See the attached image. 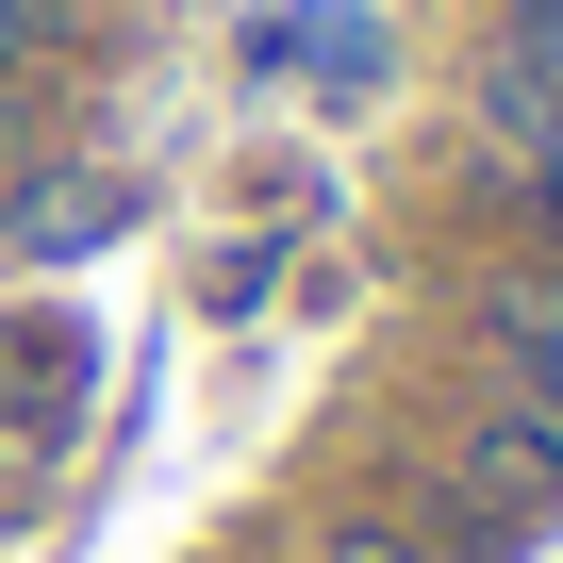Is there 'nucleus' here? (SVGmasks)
Returning a JSON list of instances; mask_svg holds the SVG:
<instances>
[{"instance_id": "obj_1", "label": "nucleus", "mask_w": 563, "mask_h": 563, "mask_svg": "<svg viewBox=\"0 0 563 563\" xmlns=\"http://www.w3.org/2000/svg\"><path fill=\"white\" fill-rule=\"evenodd\" d=\"M316 563H398V547H382V530H349V547H316Z\"/></svg>"}]
</instances>
